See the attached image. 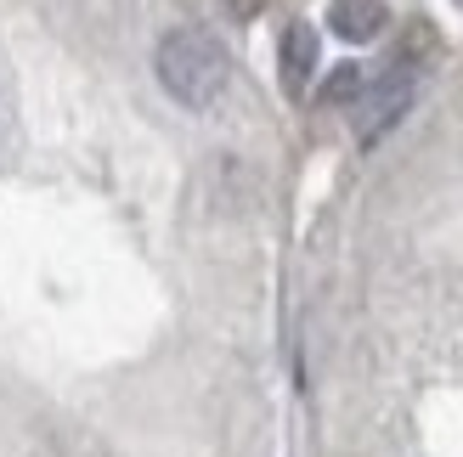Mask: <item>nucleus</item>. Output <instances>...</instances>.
Segmentation results:
<instances>
[{
    "label": "nucleus",
    "mask_w": 463,
    "mask_h": 457,
    "mask_svg": "<svg viewBox=\"0 0 463 457\" xmlns=\"http://www.w3.org/2000/svg\"><path fill=\"white\" fill-rule=\"evenodd\" d=\"M153 68H158V85H165L181 107H210L226 90V79H232L226 45L210 29H193V23L187 29H170L165 40H158Z\"/></svg>",
    "instance_id": "obj_1"
},
{
    "label": "nucleus",
    "mask_w": 463,
    "mask_h": 457,
    "mask_svg": "<svg viewBox=\"0 0 463 457\" xmlns=\"http://www.w3.org/2000/svg\"><path fill=\"white\" fill-rule=\"evenodd\" d=\"M317 29L311 23H288L283 29V45H277V68H283V90L288 97H306L311 90V74H317Z\"/></svg>",
    "instance_id": "obj_2"
},
{
    "label": "nucleus",
    "mask_w": 463,
    "mask_h": 457,
    "mask_svg": "<svg viewBox=\"0 0 463 457\" xmlns=\"http://www.w3.org/2000/svg\"><path fill=\"white\" fill-rule=\"evenodd\" d=\"M407 102H412V68L402 62L396 74H390V79H384V85L373 90V102H367V113H362V142L373 147L379 135H384L390 125H396L402 113H407Z\"/></svg>",
    "instance_id": "obj_3"
},
{
    "label": "nucleus",
    "mask_w": 463,
    "mask_h": 457,
    "mask_svg": "<svg viewBox=\"0 0 463 457\" xmlns=\"http://www.w3.org/2000/svg\"><path fill=\"white\" fill-rule=\"evenodd\" d=\"M384 23H390L384 0H334V6H328V29H334L339 40H351V45L379 40Z\"/></svg>",
    "instance_id": "obj_4"
},
{
    "label": "nucleus",
    "mask_w": 463,
    "mask_h": 457,
    "mask_svg": "<svg viewBox=\"0 0 463 457\" xmlns=\"http://www.w3.org/2000/svg\"><path fill=\"white\" fill-rule=\"evenodd\" d=\"M367 90V74H362V62H339L328 79H322V102L328 107H339V102H356Z\"/></svg>",
    "instance_id": "obj_5"
}]
</instances>
